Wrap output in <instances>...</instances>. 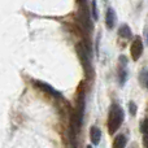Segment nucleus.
<instances>
[{"instance_id":"9","label":"nucleus","mask_w":148,"mask_h":148,"mask_svg":"<svg viewBox=\"0 0 148 148\" xmlns=\"http://www.w3.org/2000/svg\"><path fill=\"white\" fill-rule=\"evenodd\" d=\"M118 35L125 39L131 38V30L129 27V25H121V27L118 29Z\"/></svg>"},{"instance_id":"10","label":"nucleus","mask_w":148,"mask_h":148,"mask_svg":"<svg viewBox=\"0 0 148 148\" xmlns=\"http://www.w3.org/2000/svg\"><path fill=\"white\" fill-rule=\"evenodd\" d=\"M142 133H143V140L146 144V148H148V118L143 120V122H142Z\"/></svg>"},{"instance_id":"8","label":"nucleus","mask_w":148,"mask_h":148,"mask_svg":"<svg viewBox=\"0 0 148 148\" xmlns=\"http://www.w3.org/2000/svg\"><path fill=\"white\" fill-rule=\"evenodd\" d=\"M126 143H127V138L123 134H120L113 140V148H125Z\"/></svg>"},{"instance_id":"12","label":"nucleus","mask_w":148,"mask_h":148,"mask_svg":"<svg viewBox=\"0 0 148 148\" xmlns=\"http://www.w3.org/2000/svg\"><path fill=\"white\" fill-rule=\"evenodd\" d=\"M91 10H92V18L95 21H97V5H96V0H92V4H91Z\"/></svg>"},{"instance_id":"3","label":"nucleus","mask_w":148,"mask_h":148,"mask_svg":"<svg viewBox=\"0 0 148 148\" xmlns=\"http://www.w3.org/2000/svg\"><path fill=\"white\" fill-rule=\"evenodd\" d=\"M130 53H131V57H133L134 61L139 60V57L143 53V42H142V39L139 38V36H136V38L134 39V42L131 43Z\"/></svg>"},{"instance_id":"1","label":"nucleus","mask_w":148,"mask_h":148,"mask_svg":"<svg viewBox=\"0 0 148 148\" xmlns=\"http://www.w3.org/2000/svg\"><path fill=\"white\" fill-rule=\"evenodd\" d=\"M123 118H125V114H123L122 108L118 104H116V103L112 104L109 110V116H108V131H109L110 135H113L121 127Z\"/></svg>"},{"instance_id":"4","label":"nucleus","mask_w":148,"mask_h":148,"mask_svg":"<svg viewBox=\"0 0 148 148\" xmlns=\"http://www.w3.org/2000/svg\"><path fill=\"white\" fill-rule=\"evenodd\" d=\"M126 57L121 56L120 57V69H118V78H120V84H125L126 78H127V70H126Z\"/></svg>"},{"instance_id":"7","label":"nucleus","mask_w":148,"mask_h":148,"mask_svg":"<svg viewBox=\"0 0 148 148\" xmlns=\"http://www.w3.org/2000/svg\"><path fill=\"white\" fill-rule=\"evenodd\" d=\"M90 139H91L92 144H99L100 143V139H101V131L97 126H92L90 129Z\"/></svg>"},{"instance_id":"5","label":"nucleus","mask_w":148,"mask_h":148,"mask_svg":"<svg viewBox=\"0 0 148 148\" xmlns=\"http://www.w3.org/2000/svg\"><path fill=\"white\" fill-rule=\"evenodd\" d=\"M105 25L108 29H113L116 25V12L112 8H108L105 13Z\"/></svg>"},{"instance_id":"13","label":"nucleus","mask_w":148,"mask_h":148,"mask_svg":"<svg viewBox=\"0 0 148 148\" xmlns=\"http://www.w3.org/2000/svg\"><path fill=\"white\" fill-rule=\"evenodd\" d=\"M129 107H130V114L131 116H135L136 114V105L134 104L133 101H131L130 104H129Z\"/></svg>"},{"instance_id":"6","label":"nucleus","mask_w":148,"mask_h":148,"mask_svg":"<svg viewBox=\"0 0 148 148\" xmlns=\"http://www.w3.org/2000/svg\"><path fill=\"white\" fill-rule=\"evenodd\" d=\"M35 84H36V86H38L40 90L46 91L47 94L52 95V96H56V97H60V96H61V95H60V92H57L56 90L53 88V87L49 86V84H47V83H44V82H39V81H36V82H35Z\"/></svg>"},{"instance_id":"11","label":"nucleus","mask_w":148,"mask_h":148,"mask_svg":"<svg viewBox=\"0 0 148 148\" xmlns=\"http://www.w3.org/2000/svg\"><path fill=\"white\" fill-rule=\"evenodd\" d=\"M139 82L143 87L148 88V69H143L139 74Z\"/></svg>"},{"instance_id":"2","label":"nucleus","mask_w":148,"mask_h":148,"mask_svg":"<svg viewBox=\"0 0 148 148\" xmlns=\"http://www.w3.org/2000/svg\"><path fill=\"white\" fill-rule=\"evenodd\" d=\"M75 51H77V55H78L79 60H81V64H82V66H83L86 77L87 78H91L92 77V66H91V60H90L87 48L82 43H78L75 46Z\"/></svg>"},{"instance_id":"15","label":"nucleus","mask_w":148,"mask_h":148,"mask_svg":"<svg viewBox=\"0 0 148 148\" xmlns=\"http://www.w3.org/2000/svg\"><path fill=\"white\" fill-rule=\"evenodd\" d=\"M87 148H92V147L91 146H87Z\"/></svg>"},{"instance_id":"14","label":"nucleus","mask_w":148,"mask_h":148,"mask_svg":"<svg viewBox=\"0 0 148 148\" xmlns=\"http://www.w3.org/2000/svg\"><path fill=\"white\" fill-rule=\"evenodd\" d=\"M147 43H148V29H147Z\"/></svg>"}]
</instances>
